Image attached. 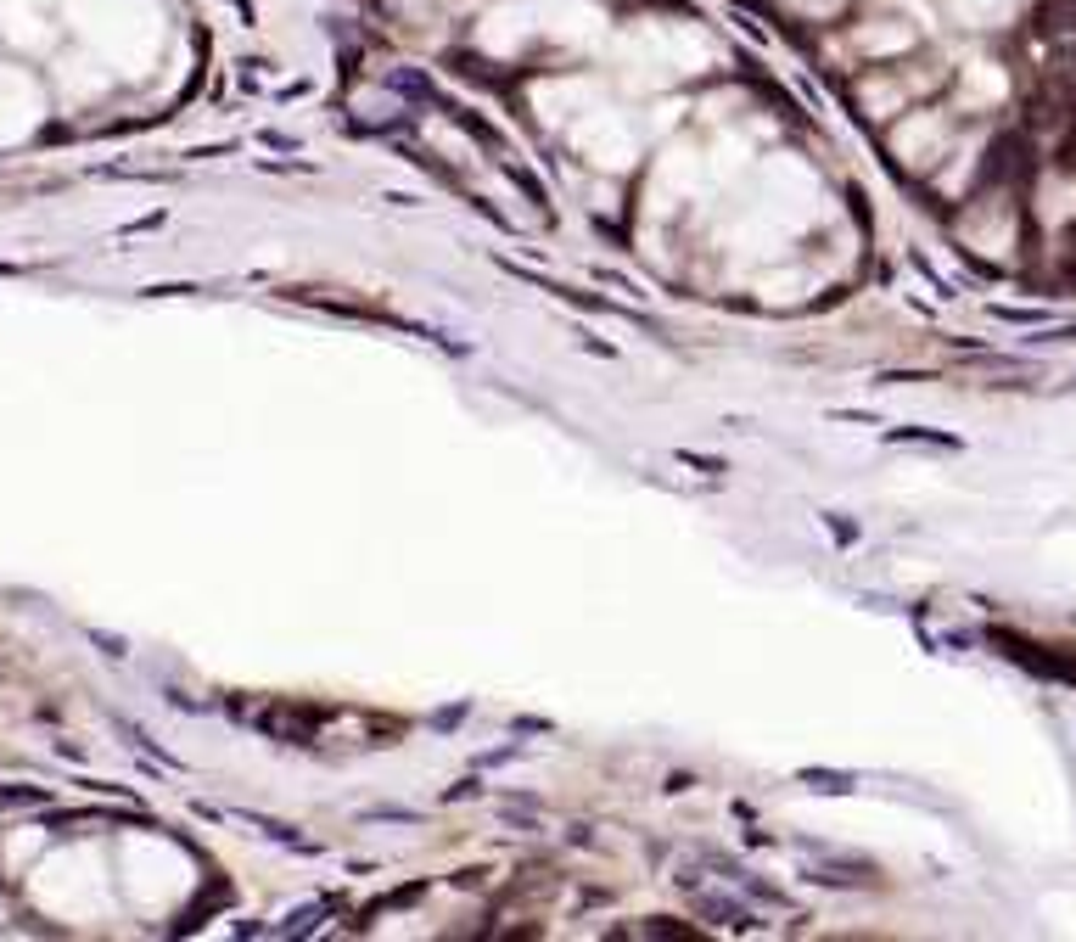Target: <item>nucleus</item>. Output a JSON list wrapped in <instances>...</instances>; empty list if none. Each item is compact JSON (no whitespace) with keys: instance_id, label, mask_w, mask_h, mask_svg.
<instances>
[{"instance_id":"nucleus-2","label":"nucleus","mask_w":1076,"mask_h":942,"mask_svg":"<svg viewBox=\"0 0 1076 942\" xmlns=\"http://www.w3.org/2000/svg\"><path fill=\"white\" fill-rule=\"evenodd\" d=\"M679 460H684V466H695V471H729L723 460H695V455H679Z\"/></svg>"},{"instance_id":"nucleus-1","label":"nucleus","mask_w":1076,"mask_h":942,"mask_svg":"<svg viewBox=\"0 0 1076 942\" xmlns=\"http://www.w3.org/2000/svg\"><path fill=\"white\" fill-rule=\"evenodd\" d=\"M679 886L695 898V914H701V920H718L723 931H751V926H757V909H751V903L723 898V892H707L695 875H679Z\"/></svg>"}]
</instances>
